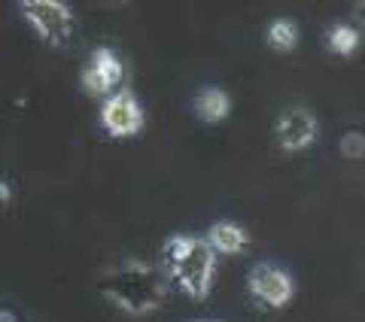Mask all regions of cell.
Returning <instances> with one entry per match:
<instances>
[{"instance_id": "obj_1", "label": "cell", "mask_w": 365, "mask_h": 322, "mask_svg": "<svg viewBox=\"0 0 365 322\" xmlns=\"http://www.w3.org/2000/svg\"><path fill=\"white\" fill-rule=\"evenodd\" d=\"M213 261L216 252L207 240L192 234H174L162 246V264L192 298L207 295L213 280Z\"/></svg>"}, {"instance_id": "obj_2", "label": "cell", "mask_w": 365, "mask_h": 322, "mask_svg": "<svg viewBox=\"0 0 365 322\" xmlns=\"http://www.w3.org/2000/svg\"><path fill=\"white\" fill-rule=\"evenodd\" d=\"M104 295L110 301H116L122 310H128V313L143 316L162 304L165 274L140 261L122 264V268H113L104 277Z\"/></svg>"}, {"instance_id": "obj_3", "label": "cell", "mask_w": 365, "mask_h": 322, "mask_svg": "<svg viewBox=\"0 0 365 322\" xmlns=\"http://www.w3.org/2000/svg\"><path fill=\"white\" fill-rule=\"evenodd\" d=\"M19 13L46 43H64L73 33V9L58 0H25L19 4Z\"/></svg>"}, {"instance_id": "obj_4", "label": "cell", "mask_w": 365, "mask_h": 322, "mask_svg": "<svg viewBox=\"0 0 365 322\" xmlns=\"http://www.w3.org/2000/svg\"><path fill=\"white\" fill-rule=\"evenodd\" d=\"M101 125H104V131H110L113 137L137 134L143 125V107L137 103L131 91H116V95H110L104 100V107H101Z\"/></svg>"}, {"instance_id": "obj_5", "label": "cell", "mask_w": 365, "mask_h": 322, "mask_svg": "<svg viewBox=\"0 0 365 322\" xmlns=\"http://www.w3.org/2000/svg\"><path fill=\"white\" fill-rule=\"evenodd\" d=\"M83 88L91 95H110L122 79H125V64L119 61V55L113 49H95L91 52V61L83 67Z\"/></svg>"}, {"instance_id": "obj_6", "label": "cell", "mask_w": 365, "mask_h": 322, "mask_svg": "<svg viewBox=\"0 0 365 322\" xmlns=\"http://www.w3.org/2000/svg\"><path fill=\"white\" fill-rule=\"evenodd\" d=\"M250 289H253V295L262 304L283 307L292 298V277H289V271L277 268V264L262 261L250 271Z\"/></svg>"}, {"instance_id": "obj_7", "label": "cell", "mask_w": 365, "mask_h": 322, "mask_svg": "<svg viewBox=\"0 0 365 322\" xmlns=\"http://www.w3.org/2000/svg\"><path fill=\"white\" fill-rule=\"evenodd\" d=\"M277 140L283 149H304L317 137V116L302 103H292L277 116Z\"/></svg>"}, {"instance_id": "obj_8", "label": "cell", "mask_w": 365, "mask_h": 322, "mask_svg": "<svg viewBox=\"0 0 365 322\" xmlns=\"http://www.w3.org/2000/svg\"><path fill=\"white\" fill-rule=\"evenodd\" d=\"M207 244L213 246V252H225V256H235L247 246V232L244 225H237L232 219H220L210 225V234H207Z\"/></svg>"}, {"instance_id": "obj_9", "label": "cell", "mask_w": 365, "mask_h": 322, "mask_svg": "<svg viewBox=\"0 0 365 322\" xmlns=\"http://www.w3.org/2000/svg\"><path fill=\"white\" fill-rule=\"evenodd\" d=\"M228 110H232V98H228V91L220 88V85H204L198 88V95H195V113L201 119H225L228 116Z\"/></svg>"}, {"instance_id": "obj_10", "label": "cell", "mask_w": 365, "mask_h": 322, "mask_svg": "<svg viewBox=\"0 0 365 322\" xmlns=\"http://www.w3.org/2000/svg\"><path fill=\"white\" fill-rule=\"evenodd\" d=\"M268 43H274L277 49H292L299 43V25L289 16H277L268 21Z\"/></svg>"}, {"instance_id": "obj_11", "label": "cell", "mask_w": 365, "mask_h": 322, "mask_svg": "<svg viewBox=\"0 0 365 322\" xmlns=\"http://www.w3.org/2000/svg\"><path fill=\"white\" fill-rule=\"evenodd\" d=\"M326 40H329V46H332L335 52L347 55V52H353L359 46V31L353 25H344V21H335V25H329Z\"/></svg>"}, {"instance_id": "obj_12", "label": "cell", "mask_w": 365, "mask_h": 322, "mask_svg": "<svg viewBox=\"0 0 365 322\" xmlns=\"http://www.w3.org/2000/svg\"><path fill=\"white\" fill-rule=\"evenodd\" d=\"M341 152L347 158H362L365 155V137L359 131H347L341 137Z\"/></svg>"}, {"instance_id": "obj_13", "label": "cell", "mask_w": 365, "mask_h": 322, "mask_svg": "<svg viewBox=\"0 0 365 322\" xmlns=\"http://www.w3.org/2000/svg\"><path fill=\"white\" fill-rule=\"evenodd\" d=\"M13 201V186L6 180H0V204H9Z\"/></svg>"}, {"instance_id": "obj_14", "label": "cell", "mask_w": 365, "mask_h": 322, "mask_svg": "<svg viewBox=\"0 0 365 322\" xmlns=\"http://www.w3.org/2000/svg\"><path fill=\"white\" fill-rule=\"evenodd\" d=\"M353 19H356V25H365V0H359V4L353 6Z\"/></svg>"}, {"instance_id": "obj_15", "label": "cell", "mask_w": 365, "mask_h": 322, "mask_svg": "<svg viewBox=\"0 0 365 322\" xmlns=\"http://www.w3.org/2000/svg\"><path fill=\"white\" fill-rule=\"evenodd\" d=\"M0 322H16V316L6 313V310H0Z\"/></svg>"}]
</instances>
